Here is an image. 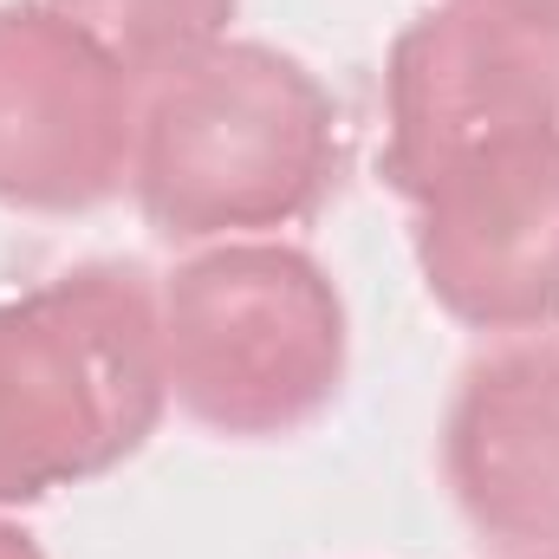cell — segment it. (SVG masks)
I'll return each instance as SVG.
<instances>
[{"instance_id": "cell-1", "label": "cell", "mask_w": 559, "mask_h": 559, "mask_svg": "<svg viewBox=\"0 0 559 559\" xmlns=\"http://www.w3.org/2000/svg\"><path fill=\"white\" fill-rule=\"evenodd\" d=\"M338 176V105L280 46L222 39L143 85L131 195L163 241H254Z\"/></svg>"}, {"instance_id": "cell-2", "label": "cell", "mask_w": 559, "mask_h": 559, "mask_svg": "<svg viewBox=\"0 0 559 559\" xmlns=\"http://www.w3.org/2000/svg\"><path fill=\"white\" fill-rule=\"evenodd\" d=\"M169 411L156 286L138 267L0 299V514L131 462Z\"/></svg>"}, {"instance_id": "cell-3", "label": "cell", "mask_w": 559, "mask_h": 559, "mask_svg": "<svg viewBox=\"0 0 559 559\" xmlns=\"http://www.w3.org/2000/svg\"><path fill=\"white\" fill-rule=\"evenodd\" d=\"M156 319L169 404L215 436H293L345 384V299L306 248L209 241L163 280Z\"/></svg>"}, {"instance_id": "cell-4", "label": "cell", "mask_w": 559, "mask_h": 559, "mask_svg": "<svg viewBox=\"0 0 559 559\" xmlns=\"http://www.w3.org/2000/svg\"><path fill=\"white\" fill-rule=\"evenodd\" d=\"M397 195L423 286L449 319L501 338L559 319V118L462 143Z\"/></svg>"}, {"instance_id": "cell-5", "label": "cell", "mask_w": 559, "mask_h": 559, "mask_svg": "<svg viewBox=\"0 0 559 559\" xmlns=\"http://www.w3.org/2000/svg\"><path fill=\"white\" fill-rule=\"evenodd\" d=\"M143 85L52 0L0 7V209H105L138 163Z\"/></svg>"}, {"instance_id": "cell-6", "label": "cell", "mask_w": 559, "mask_h": 559, "mask_svg": "<svg viewBox=\"0 0 559 559\" xmlns=\"http://www.w3.org/2000/svg\"><path fill=\"white\" fill-rule=\"evenodd\" d=\"M442 481L488 547L559 554V338H508L455 378Z\"/></svg>"}, {"instance_id": "cell-7", "label": "cell", "mask_w": 559, "mask_h": 559, "mask_svg": "<svg viewBox=\"0 0 559 559\" xmlns=\"http://www.w3.org/2000/svg\"><path fill=\"white\" fill-rule=\"evenodd\" d=\"M559 118V46L527 39L468 7H429L384 66V176L404 189L417 169L462 143Z\"/></svg>"}, {"instance_id": "cell-8", "label": "cell", "mask_w": 559, "mask_h": 559, "mask_svg": "<svg viewBox=\"0 0 559 559\" xmlns=\"http://www.w3.org/2000/svg\"><path fill=\"white\" fill-rule=\"evenodd\" d=\"M85 39H98L138 85L189 66L195 52L228 39L241 0H52Z\"/></svg>"}, {"instance_id": "cell-9", "label": "cell", "mask_w": 559, "mask_h": 559, "mask_svg": "<svg viewBox=\"0 0 559 559\" xmlns=\"http://www.w3.org/2000/svg\"><path fill=\"white\" fill-rule=\"evenodd\" d=\"M449 7H468L481 20H501V26L527 33V39L559 46V0H449Z\"/></svg>"}, {"instance_id": "cell-10", "label": "cell", "mask_w": 559, "mask_h": 559, "mask_svg": "<svg viewBox=\"0 0 559 559\" xmlns=\"http://www.w3.org/2000/svg\"><path fill=\"white\" fill-rule=\"evenodd\" d=\"M0 559H46V554H39V540H33L26 527H13V521L0 514Z\"/></svg>"}, {"instance_id": "cell-11", "label": "cell", "mask_w": 559, "mask_h": 559, "mask_svg": "<svg viewBox=\"0 0 559 559\" xmlns=\"http://www.w3.org/2000/svg\"><path fill=\"white\" fill-rule=\"evenodd\" d=\"M508 559H559V554H508Z\"/></svg>"}]
</instances>
